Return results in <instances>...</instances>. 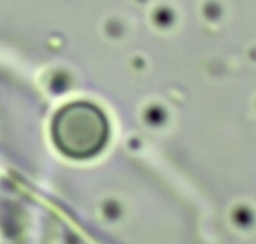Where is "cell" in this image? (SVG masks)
<instances>
[{
    "mask_svg": "<svg viewBox=\"0 0 256 244\" xmlns=\"http://www.w3.org/2000/svg\"><path fill=\"white\" fill-rule=\"evenodd\" d=\"M108 124L102 112L89 102L62 107L53 120V139L58 148L74 158L95 156L106 144Z\"/></svg>",
    "mask_w": 256,
    "mask_h": 244,
    "instance_id": "cell-1",
    "label": "cell"
}]
</instances>
